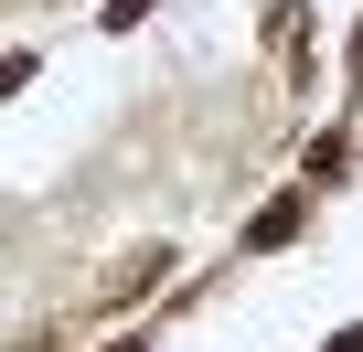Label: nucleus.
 Instances as JSON below:
<instances>
[{"label": "nucleus", "mask_w": 363, "mask_h": 352, "mask_svg": "<svg viewBox=\"0 0 363 352\" xmlns=\"http://www.w3.org/2000/svg\"><path fill=\"white\" fill-rule=\"evenodd\" d=\"M289 235H299V203H267V214L246 225V246H289Z\"/></svg>", "instance_id": "obj_1"}, {"label": "nucleus", "mask_w": 363, "mask_h": 352, "mask_svg": "<svg viewBox=\"0 0 363 352\" xmlns=\"http://www.w3.org/2000/svg\"><path fill=\"white\" fill-rule=\"evenodd\" d=\"M22 75H33V64H22V54H11V64H0V96H11V86H22Z\"/></svg>", "instance_id": "obj_2"}, {"label": "nucleus", "mask_w": 363, "mask_h": 352, "mask_svg": "<svg viewBox=\"0 0 363 352\" xmlns=\"http://www.w3.org/2000/svg\"><path fill=\"white\" fill-rule=\"evenodd\" d=\"M331 352H363V331H342V341H331Z\"/></svg>", "instance_id": "obj_3"}, {"label": "nucleus", "mask_w": 363, "mask_h": 352, "mask_svg": "<svg viewBox=\"0 0 363 352\" xmlns=\"http://www.w3.org/2000/svg\"><path fill=\"white\" fill-rule=\"evenodd\" d=\"M352 64H363V43H352Z\"/></svg>", "instance_id": "obj_4"}]
</instances>
